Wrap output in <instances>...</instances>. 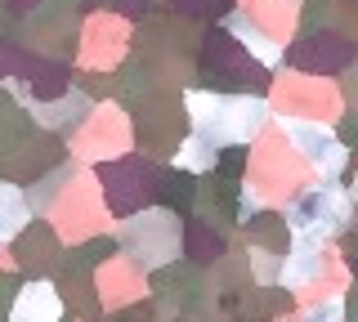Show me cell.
<instances>
[{
  "label": "cell",
  "instance_id": "obj_1",
  "mask_svg": "<svg viewBox=\"0 0 358 322\" xmlns=\"http://www.w3.org/2000/svg\"><path fill=\"white\" fill-rule=\"evenodd\" d=\"M188 108L197 117V130H206V139H246L255 135V126L264 121L260 98H215V94H188Z\"/></svg>",
  "mask_w": 358,
  "mask_h": 322
},
{
  "label": "cell",
  "instance_id": "obj_2",
  "mask_svg": "<svg viewBox=\"0 0 358 322\" xmlns=\"http://www.w3.org/2000/svg\"><path fill=\"white\" fill-rule=\"evenodd\" d=\"M130 237H143V242L152 247V251H148V264H166V260L175 255V247H179V224H175L171 215H162V210H152V215H139V219L130 224L126 242H130Z\"/></svg>",
  "mask_w": 358,
  "mask_h": 322
},
{
  "label": "cell",
  "instance_id": "obj_3",
  "mask_svg": "<svg viewBox=\"0 0 358 322\" xmlns=\"http://www.w3.org/2000/svg\"><path fill=\"white\" fill-rule=\"evenodd\" d=\"M59 291L50 282H27L9 309V322H59Z\"/></svg>",
  "mask_w": 358,
  "mask_h": 322
},
{
  "label": "cell",
  "instance_id": "obj_4",
  "mask_svg": "<svg viewBox=\"0 0 358 322\" xmlns=\"http://www.w3.org/2000/svg\"><path fill=\"white\" fill-rule=\"evenodd\" d=\"M27 197L14 184H0V242H9L18 228H27Z\"/></svg>",
  "mask_w": 358,
  "mask_h": 322
},
{
  "label": "cell",
  "instance_id": "obj_5",
  "mask_svg": "<svg viewBox=\"0 0 358 322\" xmlns=\"http://www.w3.org/2000/svg\"><path fill=\"white\" fill-rule=\"evenodd\" d=\"M282 264H287V269H282L287 282H309V277L322 273V247H313V242H296V255L282 260Z\"/></svg>",
  "mask_w": 358,
  "mask_h": 322
},
{
  "label": "cell",
  "instance_id": "obj_6",
  "mask_svg": "<svg viewBox=\"0 0 358 322\" xmlns=\"http://www.w3.org/2000/svg\"><path fill=\"white\" fill-rule=\"evenodd\" d=\"M229 27H233V31H242V36H246V41H251V45H255V54H260V59H268V63H273V59H278V50H273V45H268V41H264V36H260V31H255V27H246V23H242V18H233V23H229Z\"/></svg>",
  "mask_w": 358,
  "mask_h": 322
},
{
  "label": "cell",
  "instance_id": "obj_7",
  "mask_svg": "<svg viewBox=\"0 0 358 322\" xmlns=\"http://www.w3.org/2000/svg\"><path fill=\"white\" fill-rule=\"evenodd\" d=\"M255 277L260 282H273V277H282V260L268 251H255Z\"/></svg>",
  "mask_w": 358,
  "mask_h": 322
}]
</instances>
